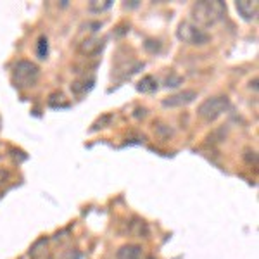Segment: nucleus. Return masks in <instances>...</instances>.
Returning a JSON list of instances; mask_svg holds the SVG:
<instances>
[{
	"label": "nucleus",
	"instance_id": "f257e3e1",
	"mask_svg": "<svg viewBox=\"0 0 259 259\" xmlns=\"http://www.w3.org/2000/svg\"><path fill=\"white\" fill-rule=\"evenodd\" d=\"M227 14V6L220 0H214V2H195L192 6V18L197 24L195 26H204V28H209L214 26L216 23H220L221 19L225 18Z\"/></svg>",
	"mask_w": 259,
	"mask_h": 259
},
{
	"label": "nucleus",
	"instance_id": "f03ea898",
	"mask_svg": "<svg viewBox=\"0 0 259 259\" xmlns=\"http://www.w3.org/2000/svg\"><path fill=\"white\" fill-rule=\"evenodd\" d=\"M40 69L31 61H18L12 66V81L18 89H30L38 81Z\"/></svg>",
	"mask_w": 259,
	"mask_h": 259
},
{
	"label": "nucleus",
	"instance_id": "7ed1b4c3",
	"mask_svg": "<svg viewBox=\"0 0 259 259\" xmlns=\"http://www.w3.org/2000/svg\"><path fill=\"white\" fill-rule=\"evenodd\" d=\"M230 107V100L225 95H218V97H211L206 99L202 104L199 106V116L206 121H214L218 119L223 112H227Z\"/></svg>",
	"mask_w": 259,
	"mask_h": 259
},
{
	"label": "nucleus",
	"instance_id": "20e7f679",
	"mask_svg": "<svg viewBox=\"0 0 259 259\" xmlns=\"http://www.w3.org/2000/svg\"><path fill=\"white\" fill-rule=\"evenodd\" d=\"M177 36L182 41H185V44L199 45V47L200 45L209 44V40H211V36L207 35L202 28L195 26V24L190 23V21H183V23H180V26L177 30Z\"/></svg>",
	"mask_w": 259,
	"mask_h": 259
},
{
	"label": "nucleus",
	"instance_id": "39448f33",
	"mask_svg": "<svg viewBox=\"0 0 259 259\" xmlns=\"http://www.w3.org/2000/svg\"><path fill=\"white\" fill-rule=\"evenodd\" d=\"M197 99V92L194 90H183L178 92L175 95H169L168 99L162 100V106L164 107H183V106H189L194 100Z\"/></svg>",
	"mask_w": 259,
	"mask_h": 259
},
{
	"label": "nucleus",
	"instance_id": "423d86ee",
	"mask_svg": "<svg viewBox=\"0 0 259 259\" xmlns=\"http://www.w3.org/2000/svg\"><path fill=\"white\" fill-rule=\"evenodd\" d=\"M235 7H237V11H239V14L242 16V19H245V21L256 19L257 11H259L256 0H252V2H250V0H239V2L235 4Z\"/></svg>",
	"mask_w": 259,
	"mask_h": 259
},
{
	"label": "nucleus",
	"instance_id": "0eeeda50",
	"mask_svg": "<svg viewBox=\"0 0 259 259\" xmlns=\"http://www.w3.org/2000/svg\"><path fill=\"white\" fill-rule=\"evenodd\" d=\"M118 259H140L142 256V247L139 244H126L118 250Z\"/></svg>",
	"mask_w": 259,
	"mask_h": 259
},
{
	"label": "nucleus",
	"instance_id": "6e6552de",
	"mask_svg": "<svg viewBox=\"0 0 259 259\" xmlns=\"http://www.w3.org/2000/svg\"><path fill=\"white\" fill-rule=\"evenodd\" d=\"M102 47H104V41L100 38H87L80 45V52L83 56H94V54L100 52Z\"/></svg>",
	"mask_w": 259,
	"mask_h": 259
},
{
	"label": "nucleus",
	"instance_id": "1a4fd4ad",
	"mask_svg": "<svg viewBox=\"0 0 259 259\" xmlns=\"http://www.w3.org/2000/svg\"><path fill=\"white\" fill-rule=\"evenodd\" d=\"M137 90L140 94H152V92L157 90V80L154 76H144L137 83Z\"/></svg>",
	"mask_w": 259,
	"mask_h": 259
},
{
	"label": "nucleus",
	"instance_id": "9d476101",
	"mask_svg": "<svg viewBox=\"0 0 259 259\" xmlns=\"http://www.w3.org/2000/svg\"><path fill=\"white\" fill-rule=\"evenodd\" d=\"M112 6V0H92L89 4L90 12H104Z\"/></svg>",
	"mask_w": 259,
	"mask_h": 259
},
{
	"label": "nucleus",
	"instance_id": "9b49d317",
	"mask_svg": "<svg viewBox=\"0 0 259 259\" xmlns=\"http://www.w3.org/2000/svg\"><path fill=\"white\" fill-rule=\"evenodd\" d=\"M36 56L40 59H47L49 56V40L47 36H40L38 41H36Z\"/></svg>",
	"mask_w": 259,
	"mask_h": 259
},
{
	"label": "nucleus",
	"instance_id": "f8f14e48",
	"mask_svg": "<svg viewBox=\"0 0 259 259\" xmlns=\"http://www.w3.org/2000/svg\"><path fill=\"white\" fill-rule=\"evenodd\" d=\"M92 85H94V80H83V81H74L73 85H71V90L74 92L76 95H83L85 92H89L92 89Z\"/></svg>",
	"mask_w": 259,
	"mask_h": 259
},
{
	"label": "nucleus",
	"instance_id": "ddd939ff",
	"mask_svg": "<svg viewBox=\"0 0 259 259\" xmlns=\"http://www.w3.org/2000/svg\"><path fill=\"white\" fill-rule=\"evenodd\" d=\"M182 83H183V78H182V76H177V74H171L169 78H166L164 87H166V89H175V87L182 85Z\"/></svg>",
	"mask_w": 259,
	"mask_h": 259
},
{
	"label": "nucleus",
	"instance_id": "4468645a",
	"mask_svg": "<svg viewBox=\"0 0 259 259\" xmlns=\"http://www.w3.org/2000/svg\"><path fill=\"white\" fill-rule=\"evenodd\" d=\"M145 49H147L149 50V52H159V50H161V44H159V41H154V40H147V41H145Z\"/></svg>",
	"mask_w": 259,
	"mask_h": 259
},
{
	"label": "nucleus",
	"instance_id": "2eb2a0df",
	"mask_svg": "<svg viewBox=\"0 0 259 259\" xmlns=\"http://www.w3.org/2000/svg\"><path fill=\"white\" fill-rule=\"evenodd\" d=\"M64 259H80V252H78V250H69L64 256Z\"/></svg>",
	"mask_w": 259,
	"mask_h": 259
},
{
	"label": "nucleus",
	"instance_id": "dca6fc26",
	"mask_svg": "<svg viewBox=\"0 0 259 259\" xmlns=\"http://www.w3.org/2000/svg\"><path fill=\"white\" fill-rule=\"evenodd\" d=\"M9 178V173L6 169H0V185H4V182Z\"/></svg>",
	"mask_w": 259,
	"mask_h": 259
}]
</instances>
